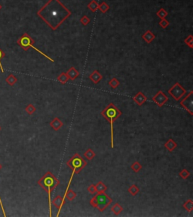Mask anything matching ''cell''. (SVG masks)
Instances as JSON below:
<instances>
[{
	"instance_id": "24",
	"label": "cell",
	"mask_w": 193,
	"mask_h": 217,
	"mask_svg": "<svg viewBox=\"0 0 193 217\" xmlns=\"http://www.w3.org/2000/svg\"><path fill=\"white\" fill-rule=\"evenodd\" d=\"M128 193H130L132 196H136L140 192V189L137 185H132L131 186L129 187V189H128Z\"/></svg>"
},
{
	"instance_id": "12",
	"label": "cell",
	"mask_w": 193,
	"mask_h": 217,
	"mask_svg": "<svg viewBox=\"0 0 193 217\" xmlns=\"http://www.w3.org/2000/svg\"><path fill=\"white\" fill-rule=\"evenodd\" d=\"M89 79L92 81L94 84H98L100 82L101 79H103V75L98 71V70H95V71H93L90 75H89Z\"/></svg>"
},
{
	"instance_id": "25",
	"label": "cell",
	"mask_w": 193,
	"mask_h": 217,
	"mask_svg": "<svg viewBox=\"0 0 193 217\" xmlns=\"http://www.w3.org/2000/svg\"><path fill=\"white\" fill-rule=\"evenodd\" d=\"M131 169L134 172V173H138V172L140 171L142 169H143V167L141 165L140 163L138 161H135L134 163H133L131 166Z\"/></svg>"
},
{
	"instance_id": "2",
	"label": "cell",
	"mask_w": 193,
	"mask_h": 217,
	"mask_svg": "<svg viewBox=\"0 0 193 217\" xmlns=\"http://www.w3.org/2000/svg\"><path fill=\"white\" fill-rule=\"evenodd\" d=\"M37 184L46 191L48 194L49 209H50V216H51V192L56 189L57 185L60 184V181L57 179V177L51 173V172L48 171L44 174L40 179L38 180Z\"/></svg>"
},
{
	"instance_id": "39",
	"label": "cell",
	"mask_w": 193,
	"mask_h": 217,
	"mask_svg": "<svg viewBox=\"0 0 193 217\" xmlns=\"http://www.w3.org/2000/svg\"><path fill=\"white\" fill-rule=\"evenodd\" d=\"M1 129H2V127H1V126H0V130H1Z\"/></svg>"
},
{
	"instance_id": "22",
	"label": "cell",
	"mask_w": 193,
	"mask_h": 217,
	"mask_svg": "<svg viewBox=\"0 0 193 217\" xmlns=\"http://www.w3.org/2000/svg\"><path fill=\"white\" fill-rule=\"evenodd\" d=\"M183 208L189 213H191L193 210V201L192 199H189L187 201H186L183 205Z\"/></svg>"
},
{
	"instance_id": "35",
	"label": "cell",
	"mask_w": 193,
	"mask_h": 217,
	"mask_svg": "<svg viewBox=\"0 0 193 217\" xmlns=\"http://www.w3.org/2000/svg\"><path fill=\"white\" fill-rule=\"evenodd\" d=\"M87 190L89 193L91 194H95L97 193L96 186H95V185H94V184H92V185H89V186L87 187Z\"/></svg>"
},
{
	"instance_id": "20",
	"label": "cell",
	"mask_w": 193,
	"mask_h": 217,
	"mask_svg": "<svg viewBox=\"0 0 193 217\" xmlns=\"http://www.w3.org/2000/svg\"><path fill=\"white\" fill-rule=\"evenodd\" d=\"M96 156V154L94 153V151L91 149V148H88L87 150L85 151L84 153V157L87 159V160H91L95 157Z\"/></svg>"
},
{
	"instance_id": "34",
	"label": "cell",
	"mask_w": 193,
	"mask_h": 217,
	"mask_svg": "<svg viewBox=\"0 0 193 217\" xmlns=\"http://www.w3.org/2000/svg\"><path fill=\"white\" fill-rule=\"evenodd\" d=\"M80 22H81V24H82V25L87 26V24L91 22V20H90V18H89L87 15H84V16H82V18L80 19Z\"/></svg>"
},
{
	"instance_id": "37",
	"label": "cell",
	"mask_w": 193,
	"mask_h": 217,
	"mask_svg": "<svg viewBox=\"0 0 193 217\" xmlns=\"http://www.w3.org/2000/svg\"><path fill=\"white\" fill-rule=\"evenodd\" d=\"M2 166L1 165V164H0V170H2ZM0 205H1V207H2V211H3V214H4V216H6V215H5V210H4L3 205H2V200H1V197H0Z\"/></svg>"
},
{
	"instance_id": "8",
	"label": "cell",
	"mask_w": 193,
	"mask_h": 217,
	"mask_svg": "<svg viewBox=\"0 0 193 217\" xmlns=\"http://www.w3.org/2000/svg\"><path fill=\"white\" fill-rule=\"evenodd\" d=\"M193 92L190 91L189 94L186 97H184L183 100L180 101V105L184 108L187 112L190 114V115H193Z\"/></svg>"
},
{
	"instance_id": "38",
	"label": "cell",
	"mask_w": 193,
	"mask_h": 217,
	"mask_svg": "<svg viewBox=\"0 0 193 217\" xmlns=\"http://www.w3.org/2000/svg\"><path fill=\"white\" fill-rule=\"evenodd\" d=\"M2 6L1 5H0V11L2 10Z\"/></svg>"
},
{
	"instance_id": "10",
	"label": "cell",
	"mask_w": 193,
	"mask_h": 217,
	"mask_svg": "<svg viewBox=\"0 0 193 217\" xmlns=\"http://www.w3.org/2000/svg\"><path fill=\"white\" fill-rule=\"evenodd\" d=\"M133 101H134L138 106H142L147 101V97L142 92L140 91L133 97Z\"/></svg>"
},
{
	"instance_id": "17",
	"label": "cell",
	"mask_w": 193,
	"mask_h": 217,
	"mask_svg": "<svg viewBox=\"0 0 193 217\" xmlns=\"http://www.w3.org/2000/svg\"><path fill=\"white\" fill-rule=\"evenodd\" d=\"M111 211L116 216H119L121 213L123 212V207L119 203H116L113 207H111Z\"/></svg>"
},
{
	"instance_id": "26",
	"label": "cell",
	"mask_w": 193,
	"mask_h": 217,
	"mask_svg": "<svg viewBox=\"0 0 193 217\" xmlns=\"http://www.w3.org/2000/svg\"><path fill=\"white\" fill-rule=\"evenodd\" d=\"M98 5H99V4L96 2L95 0H92V1L87 5V8H88L92 12H97V10L98 9Z\"/></svg>"
},
{
	"instance_id": "36",
	"label": "cell",
	"mask_w": 193,
	"mask_h": 217,
	"mask_svg": "<svg viewBox=\"0 0 193 217\" xmlns=\"http://www.w3.org/2000/svg\"><path fill=\"white\" fill-rule=\"evenodd\" d=\"M5 52H4L2 49H0V69H1V71H2V73H4V69H3V67H2V63H1V59H2V58L5 57Z\"/></svg>"
},
{
	"instance_id": "1",
	"label": "cell",
	"mask_w": 193,
	"mask_h": 217,
	"mask_svg": "<svg viewBox=\"0 0 193 217\" xmlns=\"http://www.w3.org/2000/svg\"><path fill=\"white\" fill-rule=\"evenodd\" d=\"M37 15L52 31H56L72 15V12L60 0H48L38 11Z\"/></svg>"
},
{
	"instance_id": "28",
	"label": "cell",
	"mask_w": 193,
	"mask_h": 217,
	"mask_svg": "<svg viewBox=\"0 0 193 217\" xmlns=\"http://www.w3.org/2000/svg\"><path fill=\"white\" fill-rule=\"evenodd\" d=\"M35 111H36V108H35V107L34 106L33 104H31V103L30 104H29L25 108V111L29 115L33 114L35 112Z\"/></svg>"
},
{
	"instance_id": "13",
	"label": "cell",
	"mask_w": 193,
	"mask_h": 217,
	"mask_svg": "<svg viewBox=\"0 0 193 217\" xmlns=\"http://www.w3.org/2000/svg\"><path fill=\"white\" fill-rule=\"evenodd\" d=\"M49 124H50L51 127L54 131H58L61 127L64 126V123H63L58 117H55L54 119H52V120L50 122Z\"/></svg>"
},
{
	"instance_id": "18",
	"label": "cell",
	"mask_w": 193,
	"mask_h": 217,
	"mask_svg": "<svg viewBox=\"0 0 193 217\" xmlns=\"http://www.w3.org/2000/svg\"><path fill=\"white\" fill-rule=\"evenodd\" d=\"M76 195L77 194L76 192L72 191V189H69V188L67 189V192H66L65 196H64V198H67L69 201H72V200H75V198L76 197Z\"/></svg>"
},
{
	"instance_id": "5",
	"label": "cell",
	"mask_w": 193,
	"mask_h": 217,
	"mask_svg": "<svg viewBox=\"0 0 193 217\" xmlns=\"http://www.w3.org/2000/svg\"><path fill=\"white\" fill-rule=\"evenodd\" d=\"M34 43H35V40H34V39H33L32 37L29 35L28 33H25L23 34V35H22L17 41V45L20 46V47L23 49V50L24 51H28L30 48H33L34 50H35L36 52H39V54L42 55H43L44 57H46L47 59H48L51 62H52V63L54 62V59L51 58V57H49V56L47 55L46 53L42 52V51H40L39 49H37L36 47H35V46H33Z\"/></svg>"
},
{
	"instance_id": "31",
	"label": "cell",
	"mask_w": 193,
	"mask_h": 217,
	"mask_svg": "<svg viewBox=\"0 0 193 217\" xmlns=\"http://www.w3.org/2000/svg\"><path fill=\"white\" fill-rule=\"evenodd\" d=\"M184 42L186 45L189 46L190 49L193 48V36L192 35L188 36L184 39Z\"/></svg>"
},
{
	"instance_id": "32",
	"label": "cell",
	"mask_w": 193,
	"mask_h": 217,
	"mask_svg": "<svg viewBox=\"0 0 193 217\" xmlns=\"http://www.w3.org/2000/svg\"><path fill=\"white\" fill-rule=\"evenodd\" d=\"M179 175H180L182 178H183V179H187V178L190 176V173L189 170H186V169H183V170H181V171L180 172Z\"/></svg>"
},
{
	"instance_id": "9",
	"label": "cell",
	"mask_w": 193,
	"mask_h": 217,
	"mask_svg": "<svg viewBox=\"0 0 193 217\" xmlns=\"http://www.w3.org/2000/svg\"><path fill=\"white\" fill-rule=\"evenodd\" d=\"M153 101L155 104L158 107L164 106L168 101V97L165 95V93L162 91H158L156 94L153 97Z\"/></svg>"
},
{
	"instance_id": "14",
	"label": "cell",
	"mask_w": 193,
	"mask_h": 217,
	"mask_svg": "<svg viewBox=\"0 0 193 217\" xmlns=\"http://www.w3.org/2000/svg\"><path fill=\"white\" fill-rule=\"evenodd\" d=\"M142 38L146 43L150 44L155 39V36L151 31H147L144 34L142 35Z\"/></svg>"
},
{
	"instance_id": "6",
	"label": "cell",
	"mask_w": 193,
	"mask_h": 217,
	"mask_svg": "<svg viewBox=\"0 0 193 217\" xmlns=\"http://www.w3.org/2000/svg\"><path fill=\"white\" fill-rule=\"evenodd\" d=\"M67 165L72 170V173L75 175L79 174L87 165V162L79 154L76 153L67 162Z\"/></svg>"
},
{
	"instance_id": "15",
	"label": "cell",
	"mask_w": 193,
	"mask_h": 217,
	"mask_svg": "<svg viewBox=\"0 0 193 217\" xmlns=\"http://www.w3.org/2000/svg\"><path fill=\"white\" fill-rule=\"evenodd\" d=\"M67 74L68 77H69V79H70V80L72 81V80H75V79H76V78L79 76V74H79V71H77L75 67H71L70 68H69V69L67 71Z\"/></svg>"
},
{
	"instance_id": "21",
	"label": "cell",
	"mask_w": 193,
	"mask_h": 217,
	"mask_svg": "<svg viewBox=\"0 0 193 217\" xmlns=\"http://www.w3.org/2000/svg\"><path fill=\"white\" fill-rule=\"evenodd\" d=\"M57 79L58 82H60V83H61V84L64 85L68 82V80H69V77H68L67 73H61V74H60L58 76H57Z\"/></svg>"
},
{
	"instance_id": "19",
	"label": "cell",
	"mask_w": 193,
	"mask_h": 217,
	"mask_svg": "<svg viewBox=\"0 0 193 217\" xmlns=\"http://www.w3.org/2000/svg\"><path fill=\"white\" fill-rule=\"evenodd\" d=\"M5 82H6L7 84L9 85V86H13L15 84V83L17 82V78L16 77L14 74H9V76H7V78L5 79Z\"/></svg>"
},
{
	"instance_id": "4",
	"label": "cell",
	"mask_w": 193,
	"mask_h": 217,
	"mask_svg": "<svg viewBox=\"0 0 193 217\" xmlns=\"http://www.w3.org/2000/svg\"><path fill=\"white\" fill-rule=\"evenodd\" d=\"M113 202V199L105 192H97L95 195L90 200V204L94 208H97L99 211H104L108 206Z\"/></svg>"
},
{
	"instance_id": "16",
	"label": "cell",
	"mask_w": 193,
	"mask_h": 217,
	"mask_svg": "<svg viewBox=\"0 0 193 217\" xmlns=\"http://www.w3.org/2000/svg\"><path fill=\"white\" fill-rule=\"evenodd\" d=\"M176 147H177V144L173 141V138H169L165 143V148L170 152H173Z\"/></svg>"
},
{
	"instance_id": "7",
	"label": "cell",
	"mask_w": 193,
	"mask_h": 217,
	"mask_svg": "<svg viewBox=\"0 0 193 217\" xmlns=\"http://www.w3.org/2000/svg\"><path fill=\"white\" fill-rule=\"evenodd\" d=\"M168 92L175 101H180L187 92L180 83H175L171 88L168 89Z\"/></svg>"
},
{
	"instance_id": "3",
	"label": "cell",
	"mask_w": 193,
	"mask_h": 217,
	"mask_svg": "<svg viewBox=\"0 0 193 217\" xmlns=\"http://www.w3.org/2000/svg\"><path fill=\"white\" fill-rule=\"evenodd\" d=\"M122 114V112L113 103H110L101 111L102 115L109 122L111 127V148H114V131H113V123L116 119Z\"/></svg>"
},
{
	"instance_id": "33",
	"label": "cell",
	"mask_w": 193,
	"mask_h": 217,
	"mask_svg": "<svg viewBox=\"0 0 193 217\" xmlns=\"http://www.w3.org/2000/svg\"><path fill=\"white\" fill-rule=\"evenodd\" d=\"M158 24H159L160 27H161V28L165 29V28H167L168 26H169L170 23H169V21H168V20H167L166 19L164 18V19H161V20L159 21Z\"/></svg>"
},
{
	"instance_id": "30",
	"label": "cell",
	"mask_w": 193,
	"mask_h": 217,
	"mask_svg": "<svg viewBox=\"0 0 193 217\" xmlns=\"http://www.w3.org/2000/svg\"><path fill=\"white\" fill-rule=\"evenodd\" d=\"M168 13L167 12V11L165 10V9H163V8L160 9L159 10L156 12V15L161 19L165 18V17L168 16Z\"/></svg>"
},
{
	"instance_id": "27",
	"label": "cell",
	"mask_w": 193,
	"mask_h": 217,
	"mask_svg": "<svg viewBox=\"0 0 193 217\" xmlns=\"http://www.w3.org/2000/svg\"><path fill=\"white\" fill-rule=\"evenodd\" d=\"M98 9L102 13H106L109 10V5L106 4V2H103L100 5H98Z\"/></svg>"
},
{
	"instance_id": "11",
	"label": "cell",
	"mask_w": 193,
	"mask_h": 217,
	"mask_svg": "<svg viewBox=\"0 0 193 217\" xmlns=\"http://www.w3.org/2000/svg\"><path fill=\"white\" fill-rule=\"evenodd\" d=\"M64 204H65V198L61 195L56 196V197L53 199L52 201H51V204H53V205L58 210L59 212L61 211V210L62 209L63 205H64Z\"/></svg>"
},
{
	"instance_id": "23",
	"label": "cell",
	"mask_w": 193,
	"mask_h": 217,
	"mask_svg": "<svg viewBox=\"0 0 193 217\" xmlns=\"http://www.w3.org/2000/svg\"><path fill=\"white\" fill-rule=\"evenodd\" d=\"M97 192H105L107 190V186L101 181L98 182L97 185H95Z\"/></svg>"
},
{
	"instance_id": "29",
	"label": "cell",
	"mask_w": 193,
	"mask_h": 217,
	"mask_svg": "<svg viewBox=\"0 0 193 217\" xmlns=\"http://www.w3.org/2000/svg\"><path fill=\"white\" fill-rule=\"evenodd\" d=\"M119 84H120L119 81L118 80L117 78H116V77L112 78V79L109 81V85L111 86V88L113 89H116L118 86H119Z\"/></svg>"
}]
</instances>
